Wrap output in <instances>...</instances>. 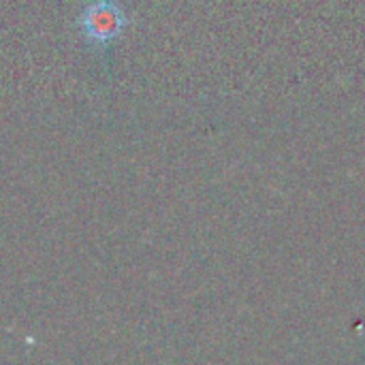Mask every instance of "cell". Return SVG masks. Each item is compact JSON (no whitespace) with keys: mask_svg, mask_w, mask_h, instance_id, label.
Returning a JSON list of instances; mask_svg holds the SVG:
<instances>
[{"mask_svg":"<svg viewBox=\"0 0 365 365\" xmlns=\"http://www.w3.org/2000/svg\"><path fill=\"white\" fill-rule=\"evenodd\" d=\"M128 19L115 0H90L79 15V30L94 47H107L126 28Z\"/></svg>","mask_w":365,"mask_h":365,"instance_id":"1","label":"cell"}]
</instances>
